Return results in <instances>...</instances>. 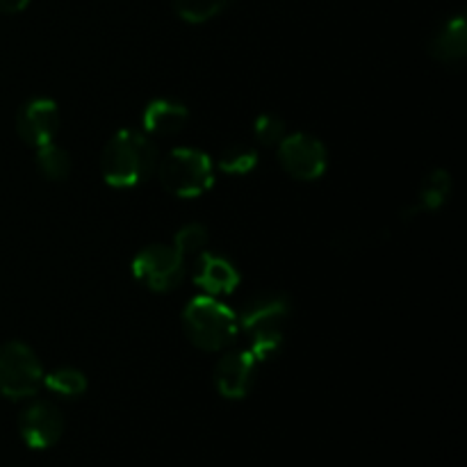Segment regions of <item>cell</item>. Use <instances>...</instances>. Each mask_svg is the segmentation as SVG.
<instances>
[{"mask_svg":"<svg viewBox=\"0 0 467 467\" xmlns=\"http://www.w3.org/2000/svg\"><path fill=\"white\" fill-rule=\"evenodd\" d=\"M160 153L153 137L140 130H119L109 137L100 155L103 181L114 190H132L153 178Z\"/></svg>","mask_w":467,"mask_h":467,"instance_id":"6da1fadb","label":"cell"},{"mask_svg":"<svg viewBox=\"0 0 467 467\" xmlns=\"http://www.w3.org/2000/svg\"><path fill=\"white\" fill-rule=\"evenodd\" d=\"M292 304L281 292H265L246 301L237 313L240 333L249 340V351L258 363H267L281 351L285 327L290 322Z\"/></svg>","mask_w":467,"mask_h":467,"instance_id":"7a4b0ae2","label":"cell"},{"mask_svg":"<svg viewBox=\"0 0 467 467\" xmlns=\"http://www.w3.org/2000/svg\"><path fill=\"white\" fill-rule=\"evenodd\" d=\"M182 328L196 349L205 354L226 351L240 336L237 313L214 296L199 295L182 310Z\"/></svg>","mask_w":467,"mask_h":467,"instance_id":"3957f363","label":"cell"},{"mask_svg":"<svg viewBox=\"0 0 467 467\" xmlns=\"http://www.w3.org/2000/svg\"><path fill=\"white\" fill-rule=\"evenodd\" d=\"M158 181L167 194L176 199H199L214 185V164L201 149L181 146L158 162Z\"/></svg>","mask_w":467,"mask_h":467,"instance_id":"277c9868","label":"cell"},{"mask_svg":"<svg viewBox=\"0 0 467 467\" xmlns=\"http://www.w3.org/2000/svg\"><path fill=\"white\" fill-rule=\"evenodd\" d=\"M44 365L23 342L0 345V395L7 400H32L44 388Z\"/></svg>","mask_w":467,"mask_h":467,"instance_id":"5b68a950","label":"cell"},{"mask_svg":"<svg viewBox=\"0 0 467 467\" xmlns=\"http://www.w3.org/2000/svg\"><path fill=\"white\" fill-rule=\"evenodd\" d=\"M130 272L146 290L164 295L182 285L187 276V260L171 244H150L132 258Z\"/></svg>","mask_w":467,"mask_h":467,"instance_id":"8992f818","label":"cell"},{"mask_svg":"<svg viewBox=\"0 0 467 467\" xmlns=\"http://www.w3.org/2000/svg\"><path fill=\"white\" fill-rule=\"evenodd\" d=\"M276 155L283 171L301 182L319 181L328 169L327 146L310 132H287L276 146Z\"/></svg>","mask_w":467,"mask_h":467,"instance_id":"52a82bcc","label":"cell"},{"mask_svg":"<svg viewBox=\"0 0 467 467\" xmlns=\"http://www.w3.org/2000/svg\"><path fill=\"white\" fill-rule=\"evenodd\" d=\"M258 360L251 356L249 349L226 351L214 365V388L223 400H244L254 390L255 377H258Z\"/></svg>","mask_w":467,"mask_h":467,"instance_id":"ba28073f","label":"cell"},{"mask_svg":"<svg viewBox=\"0 0 467 467\" xmlns=\"http://www.w3.org/2000/svg\"><path fill=\"white\" fill-rule=\"evenodd\" d=\"M23 442L32 450H48L57 445L64 433V415L53 401L36 400L23 409L18 418Z\"/></svg>","mask_w":467,"mask_h":467,"instance_id":"9c48e42d","label":"cell"},{"mask_svg":"<svg viewBox=\"0 0 467 467\" xmlns=\"http://www.w3.org/2000/svg\"><path fill=\"white\" fill-rule=\"evenodd\" d=\"M16 132L27 146H39L55 141L59 132V108L53 99L36 96L23 103L16 117Z\"/></svg>","mask_w":467,"mask_h":467,"instance_id":"30bf717a","label":"cell"},{"mask_svg":"<svg viewBox=\"0 0 467 467\" xmlns=\"http://www.w3.org/2000/svg\"><path fill=\"white\" fill-rule=\"evenodd\" d=\"M192 281L199 287L201 295L219 299V296L233 295L242 278L231 260L219 254H213V251H203V254L194 258Z\"/></svg>","mask_w":467,"mask_h":467,"instance_id":"8fae6325","label":"cell"},{"mask_svg":"<svg viewBox=\"0 0 467 467\" xmlns=\"http://www.w3.org/2000/svg\"><path fill=\"white\" fill-rule=\"evenodd\" d=\"M190 121V109L173 99H155L141 112V123L149 137H173Z\"/></svg>","mask_w":467,"mask_h":467,"instance_id":"7c38bea8","label":"cell"},{"mask_svg":"<svg viewBox=\"0 0 467 467\" xmlns=\"http://www.w3.org/2000/svg\"><path fill=\"white\" fill-rule=\"evenodd\" d=\"M429 55L447 67L463 62L467 55V26L463 16H454L442 23L441 30L429 41Z\"/></svg>","mask_w":467,"mask_h":467,"instance_id":"4fadbf2b","label":"cell"},{"mask_svg":"<svg viewBox=\"0 0 467 467\" xmlns=\"http://www.w3.org/2000/svg\"><path fill=\"white\" fill-rule=\"evenodd\" d=\"M454 182H451V173L445 169H433L427 178H424L422 187L418 192L415 203L406 210V217H415L420 213H436L442 205L450 201Z\"/></svg>","mask_w":467,"mask_h":467,"instance_id":"5bb4252c","label":"cell"},{"mask_svg":"<svg viewBox=\"0 0 467 467\" xmlns=\"http://www.w3.org/2000/svg\"><path fill=\"white\" fill-rule=\"evenodd\" d=\"M87 377L78 368H55L48 374H44V388L55 397L62 400H78L87 392Z\"/></svg>","mask_w":467,"mask_h":467,"instance_id":"9a60e30c","label":"cell"},{"mask_svg":"<svg viewBox=\"0 0 467 467\" xmlns=\"http://www.w3.org/2000/svg\"><path fill=\"white\" fill-rule=\"evenodd\" d=\"M36 169L48 181H67L71 176V155L67 149L50 141L36 149Z\"/></svg>","mask_w":467,"mask_h":467,"instance_id":"2e32d148","label":"cell"},{"mask_svg":"<svg viewBox=\"0 0 467 467\" xmlns=\"http://www.w3.org/2000/svg\"><path fill=\"white\" fill-rule=\"evenodd\" d=\"M210 244V233L203 223L190 222L185 226L178 228V233L173 235V249L182 255L185 260H194L196 255L203 254Z\"/></svg>","mask_w":467,"mask_h":467,"instance_id":"e0dca14e","label":"cell"},{"mask_svg":"<svg viewBox=\"0 0 467 467\" xmlns=\"http://www.w3.org/2000/svg\"><path fill=\"white\" fill-rule=\"evenodd\" d=\"M217 167L223 173H228V176H246V173H251L258 167V150L254 146L233 144L223 149V153L219 155Z\"/></svg>","mask_w":467,"mask_h":467,"instance_id":"ac0fdd59","label":"cell"},{"mask_svg":"<svg viewBox=\"0 0 467 467\" xmlns=\"http://www.w3.org/2000/svg\"><path fill=\"white\" fill-rule=\"evenodd\" d=\"M228 3H231V0H171L173 12H176L182 21L194 23V26L219 16V14L228 7Z\"/></svg>","mask_w":467,"mask_h":467,"instance_id":"d6986e66","label":"cell"},{"mask_svg":"<svg viewBox=\"0 0 467 467\" xmlns=\"http://www.w3.org/2000/svg\"><path fill=\"white\" fill-rule=\"evenodd\" d=\"M287 135V123L278 114L265 112L255 119L254 137L260 146H278Z\"/></svg>","mask_w":467,"mask_h":467,"instance_id":"ffe728a7","label":"cell"},{"mask_svg":"<svg viewBox=\"0 0 467 467\" xmlns=\"http://www.w3.org/2000/svg\"><path fill=\"white\" fill-rule=\"evenodd\" d=\"M30 5V0H0V12L3 14H16Z\"/></svg>","mask_w":467,"mask_h":467,"instance_id":"44dd1931","label":"cell"}]
</instances>
